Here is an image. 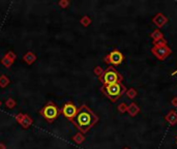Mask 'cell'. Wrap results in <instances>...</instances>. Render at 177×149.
<instances>
[{"label":"cell","mask_w":177,"mask_h":149,"mask_svg":"<svg viewBox=\"0 0 177 149\" xmlns=\"http://www.w3.org/2000/svg\"><path fill=\"white\" fill-rule=\"evenodd\" d=\"M166 120L168 121L170 124L174 125L177 122V113L175 111H171V112L166 116Z\"/></svg>","instance_id":"cell-9"},{"label":"cell","mask_w":177,"mask_h":149,"mask_svg":"<svg viewBox=\"0 0 177 149\" xmlns=\"http://www.w3.org/2000/svg\"><path fill=\"white\" fill-rule=\"evenodd\" d=\"M98 121V117L86 105H82L78 109L77 115L72 121L81 133H87Z\"/></svg>","instance_id":"cell-1"},{"label":"cell","mask_w":177,"mask_h":149,"mask_svg":"<svg viewBox=\"0 0 177 149\" xmlns=\"http://www.w3.org/2000/svg\"><path fill=\"white\" fill-rule=\"evenodd\" d=\"M151 37L154 39V40H160V39H163V33H161L158 30H155L151 33Z\"/></svg>","instance_id":"cell-11"},{"label":"cell","mask_w":177,"mask_h":149,"mask_svg":"<svg viewBox=\"0 0 177 149\" xmlns=\"http://www.w3.org/2000/svg\"><path fill=\"white\" fill-rule=\"evenodd\" d=\"M126 94H128V97L134 98V97H136V94H137V91H136L135 89H130L128 92H126Z\"/></svg>","instance_id":"cell-12"},{"label":"cell","mask_w":177,"mask_h":149,"mask_svg":"<svg viewBox=\"0 0 177 149\" xmlns=\"http://www.w3.org/2000/svg\"><path fill=\"white\" fill-rule=\"evenodd\" d=\"M124 149H128V148H124Z\"/></svg>","instance_id":"cell-16"},{"label":"cell","mask_w":177,"mask_h":149,"mask_svg":"<svg viewBox=\"0 0 177 149\" xmlns=\"http://www.w3.org/2000/svg\"><path fill=\"white\" fill-rule=\"evenodd\" d=\"M125 103H122L121 106H119V111H121V112H124L125 110H128V109H125Z\"/></svg>","instance_id":"cell-13"},{"label":"cell","mask_w":177,"mask_h":149,"mask_svg":"<svg viewBox=\"0 0 177 149\" xmlns=\"http://www.w3.org/2000/svg\"><path fill=\"white\" fill-rule=\"evenodd\" d=\"M176 73H177V70H175V72H174V73H173V74H172V75H175Z\"/></svg>","instance_id":"cell-15"},{"label":"cell","mask_w":177,"mask_h":149,"mask_svg":"<svg viewBox=\"0 0 177 149\" xmlns=\"http://www.w3.org/2000/svg\"><path fill=\"white\" fill-rule=\"evenodd\" d=\"M167 21H168V20H167V18L164 16L163 14H158L153 19V23L155 24L158 27L164 26V25L167 23Z\"/></svg>","instance_id":"cell-8"},{"label":"cell","mask_w":177,"mask_h":149,"mask_svg":"<svg viewBox=\"0 0 177 149\" xmlns=\"http://www.w3.org/2000/svg\"><path fill=\"white\" fill-rule=\"evenodd\" d=\"M172 103H173L175 107H177V97H175V98H173V100H172Z\"/></svg>","instance_id":"cell-14"},{"label":"cell","mask_w":177,"mask_h":149,"mask_svg":"<svg viewBox=\"0 0 177 149\" xmlns=\"http://www.w3.org/2000/svg\"><path fill=\"white\" fill-rule=\"evenodd\" d=\"M77 112H78V108L76 107L73 103H67L63 106V108L61 109V113H63V115L67 118L69 120L73 121L75 118V116L77 115Z\"/></svg>","instance_id":"cell-6"},{"label":"cell","mask_w":177,"mask_h":149,"mask_svg":"<svg viewBox=\"0 0 177 149\" xmlns=\"http://www.w3.org/2000/svg\"><path fill=\"white\" fill-rule=\"evenodd\" d=\"M152 53L158 59H165L169 54H171V49L167 46L154 47L152 48Z\"/></svg>","instance_id":"cell-7"},{"label":"cell","mask_w":177,"mask_h":149,"mask_svg":"<svg viewBox=\"0 0 177 149\" xmlns=\"http://www.w3.org/2000/svg\"><path fill=\"white\" fill-rule=\"evenodd\" d=\"M123 59H124V58H123L122 53L119 52L118 50H114V51H112L105 58V61L112 65H119L122 63Z\"/></svg>","instance_id":"cell-5"},{"label":"cell","mask_w":177,"mask_h":149,"mask_svg":"<svg viewBox=\"0 0 177 149\" xmlns=\"http://www.w3.org/2000/svg\"><path fill=\"white\" fill-rule=\"evenodd\" d=\"M102 92L107 97L110 98L112 102H116L119 97L123 95V93L126 91V88L122 83H115V84L107 85V86L102 87Z\"/></svg>","instance_id":"cell-2"},{"label":"cell","mask_w":177,"mask_h":149,"mask_svg":"<svg viewBox=\"0 0 177 149\" xmlns=\"http://www.w3.org/2000/svg\"><path fill=\"white\" fill-rule=\"evenodd\" d=\"M128 113H130L131 116H135V115H137L138 113H139L140 109H139V107H138L137 105H136L135 103H133L130 106V107H128Z\"/></svg>","instance_id":"cell-10"},{"label":"cell","mask_w":177,"mask_h":149,"mask_svg":"<svg viewBox=\"0 0 177 149\" xmlns=\"http://www.w3.org/2000/svg\"><path fill=\"white\" fill-rule=\"evenodd\" d=\"M60 112H61V111L58 109L52 102L48 103L47 105L39 111L40 115H42L48 122H53V121L59 116Z\"/></svg>","instance_id":"cell-4"},{"label":"cell","mask_w":177,"mask_h":149,"mask_svg":"<svg viewBox=\"0 0 177 149\" xmlns=\"http://www.w3.org/2000/svg\"><path fill=\"white\" fill-rule=\"evenodd\" d=\"M123 77L116 70L113 66H109L102 75L100 76V81L103 83L104 86L107 85L115 84V83H120L122 81Z\"/></svg>","instance_id":"cell-3"}]
</instances>
